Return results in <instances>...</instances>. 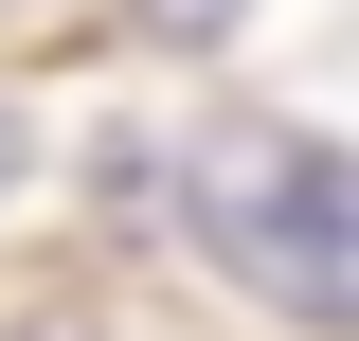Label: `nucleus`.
<instances>
[{"label": "nucleus", "mask_w": 359, "mask_h": 341, "mask_svg": "<svg viewBox=\"0 0 359 341\" xmlns=\"http://www.w3.org/2000/svg\"><path fill=\"white\" fill-rule=\"evenodd\" d=\"M180 234L233 288H269L287 323H359V198L306 126H198L180 144Z\"/></svg>", "instance_id": "obj_1"}, {"label": "nucleus", "mask_w": 359, "mask_h": 341, "mask_svg": "<svg viewBox=\"0 0 359 341\" xmlns=\"http://www.w3.org/2000/svg\"><path fill=\"white\" fill-rule=\"evenodd\" d=\"M144 36H233V0H144Z\"/></svg>", "instance_id": "obj_2"}, {"label": "nucleus", "mask_w": 359, "mask_h": 341, "mask_svg": "<svg viewBox=\"0 0 359 341\" xmlns=\"http://www.w3.org/2000/svg\"><path fill=\"white\" fill-rule=\"evenodd\" d=\"M0 180H18V126H0Z\"/></svg>", "instance_id": "obj_3"}]
</instances>
